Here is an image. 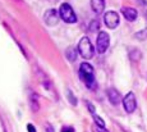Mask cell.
Listing matches in <instances>:
<instances>
[{
    "label": "cell",
    "mask_w": 147,
    "mask_h": 132,
    "mask_svg": "<svg viewBox=\"0 0 147 132\" xmlns=\"http://www.w3.org/2000/svg\"><path fill=\"white\" fill-rule=\"evenodd\" d=\"M80 78L88 89L95 87V71L90 63H82L80 67Z\"/></svg>",
    "instance_id": "obj_1"
},
{
    "label": "cell",
    "mask_w": 147,
    "mask_h": 132,
    "mask_svg": "<svg viewBox=\"0 0 147 132\" xmlns=\"http://www.w3.org/2000/svg\"><path fill=\"white\" fill-rule=\"evenodd\" d=\"M78 53L84 59H91L94 57V53H95L94 46H92L91 41H90V39L87 36L82 37L80 40V43H78Z\"/></svg>",
    "instance_id": "obj_2"
},
{
    "label": "cell",
    "mask_w": 147,
    "mask_h": 132,
    "mask_svg": "<svg viewBox=\"0 0 147 132\" xmlns=\"http://www.w3.org/2000/svg\"><path fill=\"white\" fill-rule=\"evenodd\" d=\"M59 16L67 23H74L77 22V16H76L73 8L70 7L68 3H63L60 5V9H59Z\"/></svg>",
    "instance_id": "obj_3"
},
{
    "label": "cell",
    "mask_w": 147,
    "mask_h": 132,
    "mask_svg": "<svg viewBox=\"0 0 147 132\" xmlns=\"http://www.w3.org/2000/svg\"><path fill=\"white\" fill-rule=\"evenodd\" d=\"M110 44V37L109 35L105 32V31H100L97 36V40H96V46H97V51L100 54H104V53L107 50Z\"/></svg>",
    "instance_id": "obj_4"
},
{
    "label": "cell",
    "mask_w": 147,
    "mask_h": 132,
    "mask_svg": "<svg viewBox=\"0 0 147 132\" xmlns=\"http://www.w3.org/2000/svg\"><path fill=\"white\" fill-rule=\"evenodd\" d=\"M104 22H105L106 27H109V28H117L118 24H119V14L117 12H113V10L106 12L105 16H104Z\"/></svg>",
    "instance_id": "obj_5"
},
{
    "label": "cell",
    "mask_w": 147,
    "mask_h": 132,
    "mask_svg": "<svg viewBox=\"0 0 147 132\" xmlns=\"http://www.w3.org/2000/svg\"><path fill=\"white\" fill-rule=\"evenodd\" d=\"M123 106L127 113H133L136 110V108H137V102H136V96L133 92H128V94L123 97Z\"/></svg>",
    "instance_id": "obj_6"
},
{
    "label": "cell",
    "mask_w": 147,
    "mask_h": 132,
    "mask_svg": "<svg viewBox=\"0 0 147 132\" xmlns=\"http://www.w3.org/2000/svg\"><path fill=\"white\" fill-rule=\"evenodd\" d=\"M59 13L56 12L55 9H49L46 13H45V17H44V19H45V23L47 24V26H50V27H54V26H56L58 24V22H59Z\"/></svg>",
    "instance_id": "obj_7"
},
{
    "label": "cell",
    "mask_w": 147,
    "mask_h": 132,
    "mask_svg": "<svg viewBox=\"0 0 147 132\" xmlns=\"http://www.w3.org/2000/svg\"><path fill=\"white\" fill-rule=\"evenodd\" d=\"M121 13H123L124 18H125L127 21H129V22L136 21L137 17H138V13H137V10H136L134 8H123V9H121Z\"/></svg>",
    "instance_id": "obj_8"
},
{
    "label": "cell",
    "mask_w": 147,
    "mask_h": 132,
    "mask_svg": "<svg viewBox=\"0 0 147 132\" xmlns=\"http://www.w3.org/2000/svg\"><path fill=\"white\" fill-rule=\"evenodd\" d=\"M107 97H109L110 103L114 104V105L119 104V103H120V100H121V96H120L119 91H118L117 89H113V87L107 90Z\"/></svg>",
    "instance_id": "obj_9"
},
{
    "label": "cell",
    "mask_w": 147,
    "mask_h": 132,
    "mask_svg": "<svg viewBox=\"0 0 147 132\" xmlns=\"http://www.w3.org/2000/svg\"><path fill=\"white\" fill-rule=\"evenodd\" d=\"M91 8L96 14H100L105 9V0H91Z\"/></svg>",
    "instance_id": "obj_10"
},
{
    "label": "cell",
    "mask_w": 147,
    "mask_h": 132,
    "mask_svg": "<svg viewBox=\"0 0 147 132\" xmlns=\"http://www.w3.org/2000/svg\"><path fill=\"white\" fill-rule=\"evenodd\" d=\"M30 104L33 112H37L40 109V104H38V96L36 94H32L30 97Z\"/></svg>",
    "instance_id": "obj_11"
},
{
    "label": "cell",
    "mask_w": 147,
    "mask_h": 132,
    "mask_svg": "<svg viewBox=\"0 0 147 132\" xmlns=\"http://www.w3.org/2000/svg\"><path fill=\"white\" fill-rule=\"evenodd\" d=\"M65 55H67V59L70 62H74L77 59V51L73 47H69V49L65 50Z\"/></svg>",
    "instance_id": "obj_12"
},
{
    "label": "cell",
    "mask_w": 147,
    "mask_h": 132,
    "mask_svg": "<svg viewBox=\"0 0 147 132\" xmlns=\"http://www.w3.org/2000/svg\"><path fill=\"white\" fill-rule=\"evenodd\" d=\"M134 36H136V39H137V40H146V39H147V28L140 31V32H137Z\"/></svg>",
    "instance_id": "obj_13"
},
{
    "label": "cell",
    "mask_w": 147,
    "mask_h": 132,
    "mask_svg": "<svg viewBox=\"0 0 147 132\" xmlns=\"http://www.w3.org/2000/svg\"><path fill=\"white\" fill-rule=\"evenodd\" d=\"M94 120L96 123V126H98V127H105V122H104V119L101 117L96 116V114H94Z\"/></svg>",
    "instance_id": "obj_14"
},
{
    "label": "cell",
    "mask_w": 147,
    "mask_h": 132,
    "mask_svg": "<svg viewBox=\"0 0 147 132\" xmlns=\"http://www.w3.org/2000/svg\"><path fill=\"white\" fill-rule=\"evenodd\" d=\"M67 96H68V100H69L70 103L73 104V105H77V100H76V97H74V95H73V92L70 91V90H67Z\"/></svg>",
    "instance_id": "obj_15"
},
{
    "label": "cell",
    "mask_w": 147,
    "mask_h": 132,
    "mask_svg": "<svg viewBox=\"0 0 147 132\" xmlns=\"http://www.w3.org/2000/svg\"><path fill=\"white\" fill-rule=\"evenodd\" d=\"M98 24H100V23H98V21H92L91 24H90V26H91V27H90V30H91V31H96L98 28Z\"/></svg>",
    "instance_id": "obj_16"
},
{
    "label": "cell",
    "mask_w": 147,
    "mask_h": 132,
    "mask_svg": "<svg viewBox=\"0 0 147 132\" xmlns=\"http://www.w3.org/2000/svg\"><path fill=\"white\" fill-rule=\"evenodd\" d=\"M86 104H87V106H88V110L91 112L92 114H95V108H94V105H92L91 103H88V102H86Z\"/></svg>",
    "instance_id": "obj_17"
},
{
    "label": "cell",
    "mask_w": 147,
    "mask_h": 132,
    "mask_svg": "<svg viewBox=\"0 0 147 132\" xmlns=\"http://www.w3.org/2000/svg\"><path fill=\"white\" fill-rule=\"evenodd\" d=\"M27 131H28V132H36L35 126L31 125V123H28V125H27Z\"/></svg>",
    "instance_id": "obj_18"
},
{
    "label": "cell",
    "mask_w": 147,
    "mask_h": 132,
    "mask_svg": "<svg viewBox=\"0 0 147 132\" xmlns=\"http://www.w3.org/2000/svg\"><path fill=\"white\" fill-rule=\"evenodd\" d=\"M61 132H74V128L73 127H64L63 130H61Z\"/></svg>",
    "instance_id": "obj_19"
},
{
    "label": "cell",
    "mask_w": 147,
    "mask_h": 132,
    "mask_svg": "<svg viewBox=\"0 0 147 132\" xmlns=\"http://www.w3.org/2000/svg\"><path fill=\"white\" fill-rule=\"evenodd\" d=\"M45 132H54V128L50 125H46V128H45Z\"/></svg>",
    "instance_id": "obj_20"
},
{
    "label": "cell",
    "mask_w": 147,
    "mask_h": 132,
    "mask_svg": "<svg viewBox=\"0 0 147 132\" xmlns=\"http://www.w3.org/2000/svg\"><path fill=\"white\" fill-rule=\"evenodd\" d=\"M96 131H97V132H107V131L105 130V127H98V126L96 127Z\"/></svg>",
    "instance_id": "obj_21"
}]
</instances>
